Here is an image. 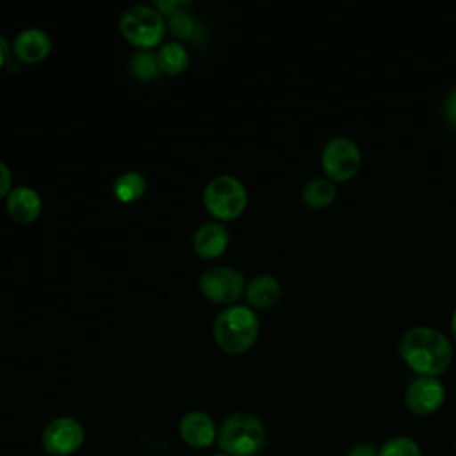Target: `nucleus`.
Instances as JSON below:
<instances>
[{"mask_svg": "<svg viewBox=\"0 0 456 456\" xmlns=\"http://www.w3.org/2000/svg\"><path fill=\"white\" fill-rule=\"evenodd\" d=\"M119 30L126 41L141 50H151L162 43L166 34L164 16L150 5H132L119 18Z\"/></svg>", "mask_w": 456, "mask_h": 456, "instance_id": "nucleus-5", "label": "nucleus"}, {"mask_svg": "<svg viewBox=\"0 0 456 456\" xmlns=\"http://www.w3.org/2000/svg\"><path fill=\"white\" fill-rule=\"evenodd\" d=\"M12 52L25 64H37L50 55L52 39L43 28L28 27L16 34L12 41Z\"/></svg>", "mask_w": 456, "mask_h": 456, "instance_id": "nucleus-11", "label": "nucleus"}, {"mask_svg": "<svg viewBox=\"0 0 456 456\" xmlns=\"http://www.w3.org/2000/svg\"><path fill=\"white\" fill-rule=\"evenodd\" d=\"M217 424L203 410H191L178 420V436L191 449H208L217 442Z\"/></svg>", "mask_w": 456, "mask_h": 456, "instance_id": "nucleus-10", "label": "nucleus"}, {"mask_svg": "<svg viewBox=\"0 0 456 456\" xmlns=\"http://www.w3.org/2000/svg\"><path fill=\"white\" fill-rule=\"evenodd\" d=\"M267 440L264 422L249 411L228 415L217 431V449L228 456H256Z\"/></svg>", "mask_w": 456, "mask_h": 456, "instance_id": "nucleus-3", "label": "nucleus"}, {"mask_svg": "<svg viewBox=\"0 0 456 456\" xmlns=\"http://www.w3.org/2000/svg\"><path fill=\"white\" fill-rule=\"evenodd\" d=\"M337 183L328 176L310 178L301 189V200L310 208H324L337 198Z\"/></svg>", "mask_w": 456, "mask_h": 456, "instance_id": "nucleus-15", "label": "nucleus"}, {"mask_svg": "<svg viewBox=\"0 0 456 456\" xmlns=\"http://www.w3.org/2000/svg\"><path fill=\"white\" fill-rule=\"evenodd\" d=\"M130 71L135 78L142 82H151L162 73L159 68L157 53H153L151 50H141L134 53L130 59Z\"/></svg>", "mask_w": 456, "mask_h": 456, "instance_id": "nucleus-18", "label": "nucleus"}, {"mask_svg": "<svg viewBox=\"0 0 456 456\" xmlns=\"http://www.w3.org/2000/svg\"><path fill=\"white\" fill-rule=\"evenodd\" d=\"M246 301L253 310H267L274 306L281 296V285L276 276L269 273L256 274L246 283Z\"/></svg>", "mask_w": 456, "mask_h": 456, "instance_id": "nucleus-14", "label": "nucleus"}, {"mask_svg": "<svg viewBox=\"0 0 456 456\" xmlns=\"http://www.w3.org/2000/svg\"><path fill=\"white\" fill-rule=\"evenodd\" d=\"M403 362L417 376H440L451 365L452 342L438 328L415 324L406 328L397 342Z\"/></svg>", "mask_w": 456, "mask_h": 456, "instance_id": "nucleus-1", "label": "nucleus"}, {"mask_svg": "<svg viewBox=\"0 0 456 456\" xmlns=\"http://www.w3.org/2000/svg\"><path fill=\"white\" fill-rule=\"evenodd\" d=\"M203 205L216 221H233L248 205V191L233 175H217L203 189Z\"/></svg>", "mask_w": 456, "mask_h": 456, "instance_id": "nucleus-4", "label": "nucleus"}, {"mask_svg": "<svg viewBox=\"0 0 456 456\" xmlns=\"http://www.w3.org/2000/svg\"><path fill=\"white\" fill-rule=\"evenodd\" d=\"M159 68L166 75H178L189 66V50L178 41L164 43L157 52Z\"/></svg>", "mask_w": 456, "mask_h": 456, "instance_id": "nucleus-16", "label": "nucleus"}, {"mask_svg": "<svg viewBox=\"0 0 456 456\" xmlns=\"http://www.w3.org/2000/svg\"><path fill=\"white\" fill-rule=\"evenodd\" d=\"M230 242L226 226L219 221L203 223L192 235V249L200 258L212 260L221 256Z\"/></svg>", "mask_w": 456, "mask_h": 456, "instance_id": "nucleus-13", "label": "nucleus"}, {"mask_svg": "<svg viewBox=\"0 0 456 456\" xmlns=\"http://www.w3.org/2000/svg\"><path fill=\"white\" fill-rule=\"evenodd\" d=\"M201 294L217 305H235L246 290V280L235 267L216 265L200 276Z\"/></svg>", "mask_w": 456, "mask_h": 456, "instance_id": "nucleus-8", "label": "nucleus"}, {"mask_svg": "<svg viewBox=\"0 0 456 456\" xmlns=\"http://www.w3.org/2000/svg\"><path fill=\"white\" fill-rule=\"evenodd\" d=\"M166 28L178 39H189L196 30V21L189 12L178 11L171 16H167Z\"/></svg>", "mask_w": 456, "mask_h": 456, "instance_id": "nucleus-20", "label": "nucleus"}, {"mask_svg": "<svg viewBox=\"0 0 456 456\" xmlns=\"http://www.w3.org/2000/svg\"><path fill=\"white\" fill-rule=\"evenodd\" d=\"M5 210L11 219L21 224H30L34 223L41 210H43V201L37 191H34L28 185H18L12 187L11 192L5 198Z\"/></svg>", "mask_w": 456, "mask_h": 456, "instance_id": "nucleus-12", "label": "nucleus"}, {"mask_svg": "<svg viewBox=\"0 0 456 456\" xmlns=\"http://www.w3.org/2000/svg\"><path fill=\"white\" fill-rule=\"evenodd\" d=\"M9 52H11V46L7 43V39L4 36H0V68L7 62L9 59Z\"/></svg>", "mask_w": 456, "mask_h": 456, "instance_id": "nucleus-25", "label": "nucleus"}, {"mask_svg": "<svg viewBox=\"0 0 456 456\" xmlns=\"http://www.w3.org/2000/svg\"><path fill=\"white\" fill-rule=\"evenodd\" d=\"M12 189V175L5 162L0 160V200L7 198V194Z\"/></svg>", "mask_w": 456, "mask_h": 456, "instance_id": "nucleus-23", "label": "nucleus"}, {"mask_svg": "<svg viewBox=\"0 0 456 456\" xmlns=\"http://www.w3.org/2000/svg\"><path fill=\"white\" fill-rule=\"evenodd\" d=\"M442 114H444V119L447 121V125L456 128V86L452 89H449V93L445 94L444 103H442Z\"/></svg>", "mask_w": 456, "mask_h": 456, "instance_id": "nucleus-21", "label": "nucleus"}, {"mask_svg": "<svg viewBox=\"0 0 456 456\" xmlns=\"http://www.w3.org/2000/svg\"><path fill=\"white\" fill-rule=\"evenodd\" d=\"M86 442L82 422L69 415L52 419L41 433V447L48 456H73Z\"/></svg>", "mask_w": 456, "mask_h": 456, "instance_id": "nucleus-7", "label": "nucleus"}, {"mask_svg": "<svg viewBox=\"0 0 456 456\" xmlns=\"http://www.w3.org/2000/svg\"><path fill=\"white\" fill-rule=\"evenodd\" d=\"M347 456H378V449L369 444H358L349 451Z\"/></svg>", "mask_w": 456, "mask_h": 456, "instance_id": "nucleus-24", "label": "nucleus"}, {"mask_svg": "<svg viewBox=\"0 0 456 456\" xmlns=\"http://www.w3.org/2000/svg\"><path fill=\"white\" fill-rule=\"evenodd\" d=\"M378 456H422V451L419 442L411 436L397 435L381 444Z\"/></svg>", "mask_w": 456, "mask_h": 456, "instance_id": "nucleus-19", "label": "nucleus"}, {"mask_svg": "<svg viewBox=\"0 0 456 456\" xmlns=\"http://www.w3.org/2000/svg\"><path fill=\"white\" fill-rule=\"evenodd\" d=\"M214 340L226 354H242L258 338L260 319L248 305L226 306L214 321Z\"/></svg>", "mask_w": 456, "mask_h": 456, "instance_id": "nucleus-2", "label": "nucleus"}, {"mask_svg": "<svg viewBox=\"0 0 456 456\" xmlns=\"http://www.w3.org/2000/svg\"><path fill=\"white\" fill-rule=\"evenodd\" d=\"M146 192V178L139 171H126L116 176L112 194L121 203H134Z\"/></svg>", "mask_w": 456, "mask_h": 456, "instance_id": "nucleus-17", "label": "nucleus"}, {"mask_svg": "<svg viewBox=\"0 0 456 456\" xmlns=\"http://www.w3.org/2000/svg\"><path fill=\"white\" fill-rule=\"evenodd\" d=\"M187 5H189V2H185V0H157L155 2V9L162 16H171V14L182 11Z\"/></svg>", "mask_w": 456, "mask_h": 456, "instance_id": "nucleus-22", "label": "nucleus"}, {"mask_svg": "<svg viewBox=\"0 0 456 456\" xmlns=\"http://www.w3.org/2000/svg\"><path fill=\"white\" fill-rule=\"evenodd\" d=\"M321 166L328 178L349 180L362 167V150L349 135H333L321 150Z\"/></svg>", "mask_w": 456, "mask_h": 456, "instance_id": "nucleus-6", "label": "nucleus"}, {"mask_svg": "<svg viewBox=\"0 0 456 456\" xmlns=\"http://www.w3.org/2000/svg\"><path fill=\"white\" fill-rule=\"evenodd\" d=\"M454 447H456V438H454Z\"/></svg>", "mask_w": 456, "mask_h": 456, "instance_id": "nucleus-28", "label": "nucleus"}, {"mask_svg": "<svg viewBox=\"0 0 456 456\" xmlns=\"http://www.w3.org/2000/svg\"><path fill=\"white\" fill-rule=\"evenodd\" d=\"M451 333H452V338L456 342V308H454V312L451 315Z\"/></svg>", "mask_w": 456, "mask_h": 456, "instance_id": "nucleus-26", "label": "nucleus"}, {"mask_svg": "<svg viewBox=\"0 0 456 456\" xmlns=\"http://www.w3.org/2000/svg\"><path fill=\"white\" fill-rule=\"evenodd\" d=\"M404 406L417 417H428L438 411L445 399L447 388L438 376H415L404 390Z\"/></svg>", "mask_w": 456, "mask_h": 456, "instance_id": "nucleus-9", "label": "nucleus"}, {"mask_svg": "<svg viewBox=\"0 0 456 456\" xmlns=\"http://www.w3.org/2000/svg\"><path fill=\"white\" fill-rule=\"evenodd\" d=\"M208 456H228V454H224V452H214V454H208Z\"/></svg>", "mask_w": 456, "mask_h": 456, "instance_id": "nucleus-27", "label": "nucleus"}]
</instances>
